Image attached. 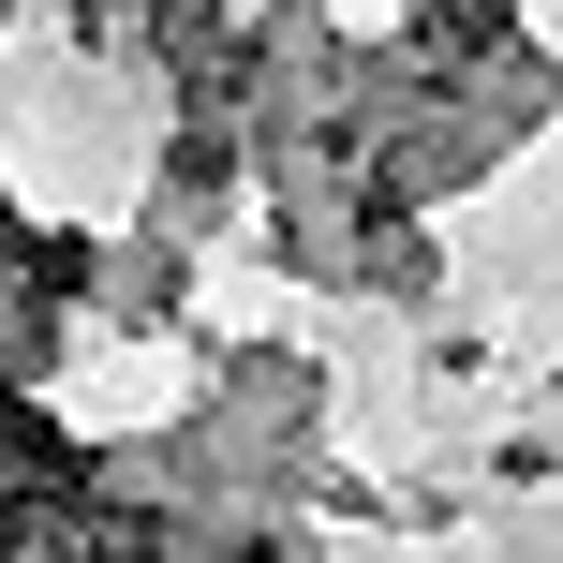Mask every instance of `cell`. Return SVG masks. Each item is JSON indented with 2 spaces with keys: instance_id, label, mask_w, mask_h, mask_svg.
Returning <instances> with one entry per match:
<instances>
[{
  "instance_id": "6da1fadb",
  "label": "cell",
  "mask_w": 563,
  "mask_h": 563,
  "mask_svg": "<svg viewBox=\"0 0 563 563\" xmlns=\"http://www.w3.org/2000/svg\"><path fill=\"white\" fill-rule=\"evenodd\" d=\"M253 563H267V549H253Z\"/></svg>"
}]
</instances>
